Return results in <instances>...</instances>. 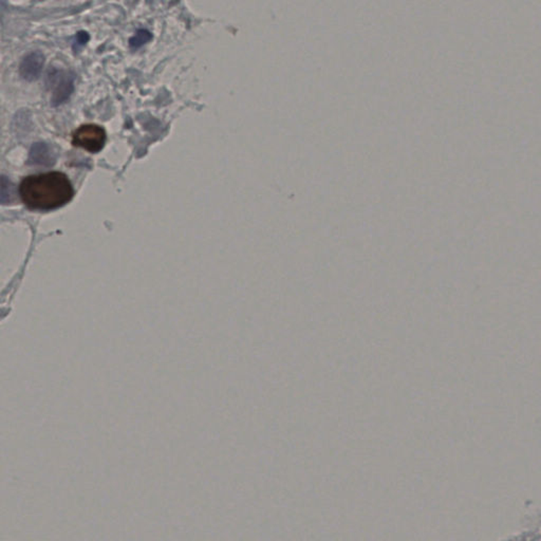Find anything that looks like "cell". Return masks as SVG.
Listing matches in <instances>:
<instances>
[{
    "mask_svg": "<svg viewBox=\"0 0 541 541\" xmlns=\"http://www.w3.org/2000/svg\"><path fill=\"white\" fill-rule=\"evenodd\" d=\"M19 195L28 208L50 210L65 206L73 198L75 190L65 174L52 172L23 179Z\"/></svg>",
    "mask_w": 541,
    "mask_h": 541,
    "instance_id": "6da1fadb",
    "label": "cell"
},
{
    "mask_svg": "<svg viewBox=\"0 0 541 541\" xmlns=\"http://www.w3.org/2000/svg\"><path fill=\"white\" fill-rule=\"evenodd\" d=\"M73 144L90 153H99L106 142L104 128L97 125H83L73 135Z\"/></svg>",
    "mask_w": 541,
    "mask_h": 541,
    "instance_id": "7a4b0ae2",
    "label": "cell"
},
{
    "mask_svg": "<svg viewBox=\"0 0 541 541\" xmlns=\"http://www.w3.org/2000/svg\"><path fill=\"white\" fill-rule=\"evenodd\" d=\"M50 85H52V106L63 104L75 90V75L69 71H57L50 75Z\"/></svg>",
    "mask_w": 541,
    "mask_h": 541,
    "instance_id": "3957f363",
    "label": "cell"
},
{
    "mask_svg": "<svg viewBox=\"0 0 541 541\" xmlns=\"http://www.w3.org/2000/svg\"><path fill=\"white\" fill-rule=\"evenodd\" d=\"M43 65H45V55L43 53L39 51L30 53L27 57H23L19 66L21 77L26 81H37L41 77Z\"/></svg>",
    "mask_w": 541,
    "mask_h": 541,
    "instance_id": "277c9868",
    "label": "cell"
},
{
    "mask_svg": "<svg viewBox=\"0 0 541 541\" xmlns=\"http://www.w3.org/2000/svg\"><path fill=\"white\" fill-rule=\"evenodd\" d=\"M57 151L47 143H35L30 149L28 164L39 166H52L57 162Z\"/></svg>",
    "mask_w": 541,
    "mask_h": 541,
    "instance_id": "5b68a950",
    "label": "cell"
},
{
    "mask_svg": "<svg viewBox=\"0 0 541 541\" xmlns=\"http://www.w3.org/2000/svg\"><path fill=\"white\" fill-rule=\"evenodd\" d=\"M17 199L15 184L7 177L0 176V204H11Z\"/></svg>",
    "mask_w": 541,
    "mask_h": 541,
    "instance_id": "8992f818",
    "label": "cell"
},
{
    "mask_svg": "<svg viewBox=\"0 0 541 541\" xmlns=\"http://www.w3.org/2000/svg\"><path fill=\"white\" fill-rule=\"evenodd\" d=\"M89 37L86 32H79L77 37V45H85L88 41Z\"/></svg>",
    "mask_w": 541,
    "mask_h": 541,
    "instance_id": "52a82bcc",
    "label": "cell"
}]
</instances>
